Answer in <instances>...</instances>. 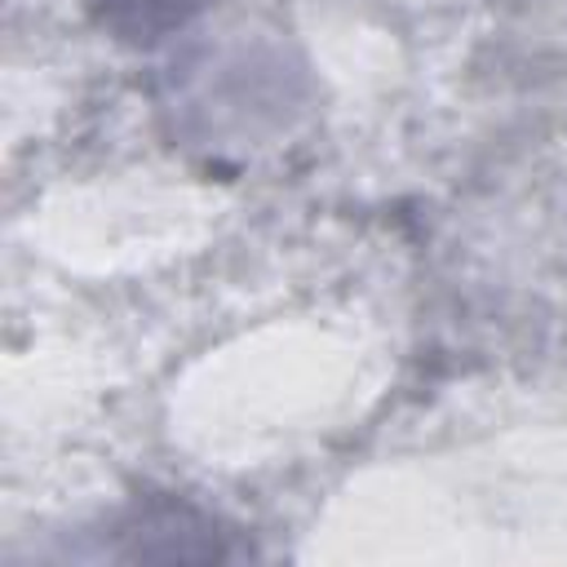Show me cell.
Masks as SVG:
<instances>
[{
	"mask_svg": "<svg viewBox=\"0 0 567 567\" xmlns=\"http://www.w3.org/2000/svg\"><path fill=\"white\" fill-rule=\"evenodd\" d=\"M97 4H102V22H111L120 31H133V35L137 31L151 35L168 22H177L182 4H190V0H97Z\"/></svg>",
	"mask_w": 567,
	"mask_h": 567,
	"instance_id": "1",
	"label": "cell"
}]
</instances>
